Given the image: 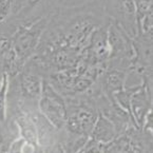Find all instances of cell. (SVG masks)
<instances>
[{
  "instance_id": "7c38bea8",
  "label": "cell",
  "mask_w": 153,
  "mask_h": 153,
  "mask_svg": "<svg viewBox=\"0 0 153 153\" xmlns=\"http://www.w3.org/2000/svg\"><path fill=\"white\" fill-rule=\"evenodd\" d=\"M136 12V20H140L148 15H152L153 0H133Z\"/></svg>"
},
{
  "instance_id": "7a4b0ae2",
  "label": "cell",
  "mask_w": 153,
  "mask_h": 153,
  "mask_svg": "<svg viewBox=\"0 0 153 153\" xmlns=\"http://www.w3.org/2000/svg\"><path fill=\"white\" fill-rule=\"evenodd\" d=\"M50 17H45L29 25H18L13 35L12 49L22 65L35 54Z\"/></svg>"
},
{
  "instance_id": "4fadbf2b",
  "label": "cell",
  "mask_w": 153,
  "mask_h": 153,
  "mask_svg": "<svg viewBox=\"0 0 153 153\" xmlns=\"http://www.w3.org/2000/svg\"><path fill=\"white\" fill-rule=\"evenodd\" d=\"M93 0H62V9H70V7H81L87 3H90Z\"/></svg>"
},
{
  "instance_id": "8fae6325",
  "label": "cell",
  "mask_w": 153,
  "mask_h": 153,
  "mask_svg": "<svg viewBox=\"0 0 153 153\" xmlns=\"http://www.w3.org/2000/svg\"><path fill=\"white\" fill-rule=\"evenodd\" d=\"M7 89L9 76L3 73L0 81V124L5 123L7 118Z\"/></svg>"
},
{
  "instance_id": "277c9868",
  "label": "cell",
  "mask_w": 153,
  "mask_h": 153,
  "mask_svg": "<svg viewBox=\"0 0 153 153\" xmlns=\"http://www.w3.org/2000/svg\"><path fill=\"white\" fill-rule=\"evenodd\" d=\"M105 15L118 25L131 38L138 34L136 12L133 0H102Z\"/></svg>"
},
{
  "instance_id": "6da1fadb",
  "label": "cell",
  "mask_w": 153,
  "mask_h": 153,
  "mask_svg": "<svg viewBox=\"0 0 153 153\" xmlns=\"http://www.w3.org/2000/svg\"><path fill=\"white\" fill-rule=\"evenodd\" d=\"M107 20L102 0H93L81 7L60 10L51 17L49 25L67 43L82 50L93 31Z\"/></svg>"
},
{
  "instance_id": "9c48e42d",
  "label": "cell",
  "mask_w": 153,
  "mask_h": 153,
  "mask_svg": "<svg viewBox=\"0 0 153 153\" xmlns=\"http://www.w3.org/2000/svg\"><path fill=\"white\" fill-rule=\"evenodd\" d=\"M18 25L14 21H0V79L3 74V65L12 51L13 35Z\"/></svg>"
},
{
  "instance_id": "30bf717a",
  "label": "cell",
  "mask_w": 153,
  "mask_h": 153,
  "mask_svg": "<svg viewBox=\"0 0 153 153\" xmlns=\"http://www.w3.org/2000/svg\"><path fill=\"white\" fill-rule=\"evenodd\" d=\"M116 136L117 132L114 125L106 116L98 113V117H97L96 122H95L90 137L99 143L108 144L111 140H114Z\"/></svg>"
},
{
  "instance_id": "8992f818",
  "label": "cell",
  "mask_w": 153,
  "mask_h": 153,
  "mask_svg": "<svg viewBox=\"0 0 153 153\" xmlns=\"http://www.w3.org/2000/svg\"><path fill=\"white\" fill-rule=\"evenodd\" d=\"M108 40L110 45L111 60H120L126 62H133L134 50L132 38L118 25L110 21L108 29Z\"/></svg>"
},
{
  "instance_id": "52a82bcc",
  "label": "cell",
  "mask_w": 153,
  "mask_h": 153,
  "mask_svg": "<svg viewBox=\"0 0 153 153\" xmlns=\"http://www.w3.org/2000/svg\"><path fill=\"white\" fill-rule=\"evenodd\" d=\"M152 110V83L145 82L130 97V114L135 127L142 129L146 115Z\"/></svg>"
},
{
  "instance_id": "5b68a950",
  "label": "cell",
  "mask_w": 153,
  "mask_h": 153,
  "mask_svg": "<svg viewBox=\"0 0 153 153\" xmlns=\"http://www.w3.org/2000/svg\"><path fill=\"white\" fill-rule=\"evenodd\" d=\"M110 20H107L93 31L86 47L82 49L81 57L88 65H97L106 63L110 57V45L108 40V29Z\"/></svg>"
},
{
  "instance_id": "3957f363",
  "label": "cell",
  "mask_w": 153,
  "mask_h": 153,
  "mask_svg": "<svg viewBox=\"0 0 153 153\" xmlns=\"http://www.w3.org/2000/svg\"><path fill=\"white\" fill-rule=\"evenodd\" d=\"M38 110L57 130L65 129L67 123L65 99L47 78L43 79Z\"/></svg>"
},
{
  "instance_id": "5bb4252c",
  "label": "cell",
  "mask_w": 153,
  "mask_h": 153,
  "mask_svg": "<svg viewBox=\"0 0 153 153\" xmlns=\"http://www.w3.org/2000/svg\"><path fill=\"white\" fill-rule=\"evenodd\" d=\"M7 1H9V0H0V12L4 9V7H5V4H7Z\"/></svg>"
},
{
  "instance_id": "ba28073f",
  "label": "cell",
  "mask_w": 153,
  "mask_h": 153,
  "mask_svg": "<svg viewBox=\"0 0 153 153\" xmlns=\"http://www.w3.org/2000/svg\"><path fill=\"white\" fill-rule=\"evenodd\" d=\"M126 75L127 71L107 65L106 70L104 71L102 74L99 75L96 81L100 86L101 90L104 91L105 94L110 99H112L115 93L125 88Z\"/></svg>"
},
{
  "instance_id": "9a60e30c",
  "label": "cell",
  "mask_w": 153,
  "mask_h": 153,
  "mask_svg": "<svg viewBox=\"0 0 153 153\" xmlns=\"http://www.w3.org/2000/svg\"><path fill=\"white\" fill-rule=\"evenodd\" d=\"M0 81H1V79H0Z\"/></svg>"
}]
</instances>
